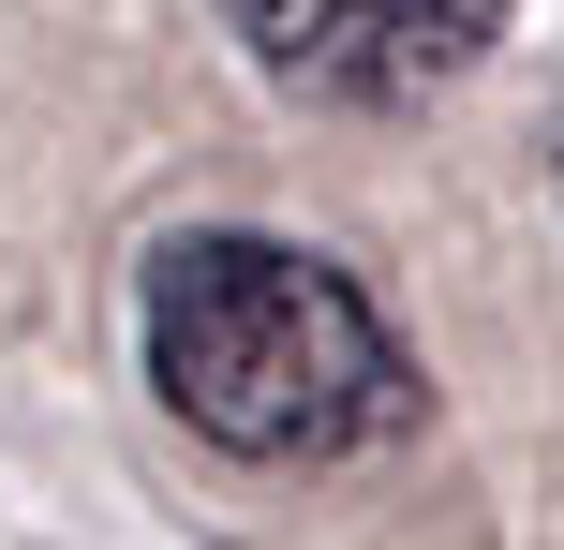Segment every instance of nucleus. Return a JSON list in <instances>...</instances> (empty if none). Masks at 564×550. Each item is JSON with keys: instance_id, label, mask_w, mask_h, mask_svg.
I'll return each instance as SVG.
<instances>
[{"instance_id": "obj_1", "label": "nucleus", "mask_w": 564, "mask_h": 550, "mask_svg": "<svg viewBox=\"0 0 564 550\" xmlns=\"http://www.w3.org/2000/svg\"><path fill=\"white\" fill-rule=\"evenodd\" d=\"M134 343L178 432H208L224 462H357V446L416 432V357L401 327L341 283L327 254L253 224H178L149 238L134 283Z\"/></svg>"}, {"instance_id": "obj_3", "label": "nucleus", "mask_w": 564, "mask_h": 550, "mask_svg": "<svg viewBox=\"0 0 564 550\" xmlns=\"http://www.w3.org/2000/svg\"><path fill=\"white\" fill-rule=\"evenodd\" d=\"M550 164H564V134H550Z\"/></svg>"}, {"instance_id": "obj_2", "label": "nucleus", "mask_w": 564, "mask_h": 550, "mask_svg": "<svg viewBox=\"0 0 564 550\" xmlns=\"http://www.w3.org/2000/svg\"><path fill=\"white\" fill-rule=\"evenodd\" d=\"M506 15L520 0H224L253 75L312 89V105H431L446 75L490 60Z\"/></svg>"}]
</instances>
